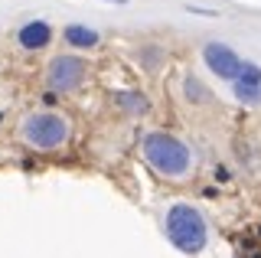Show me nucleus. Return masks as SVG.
Segmentation results:
<instances>
[{
  "label": "nucleus",
  "instance_id": "obj_2",
  "mask_svg": "<svg viewBox=\"0 0 261 258\" xmlns=\"http://www.w3.org/2000/svg\"><path fill=\"white\" fill-rule=\"evenodd\" d=\"M163 229H167V239L186 255L202 252L206 242H209V225H206V219H202V213L196 206H186V203H176V206L167 209Z\"/></svg>",
  "mask_w": 261,
  "mask_h": 258
},
{
  "label": "nucleus",
  "instance_id": "obj_6",
  "mask_svg": "<svg viewBox=\"0 0 261 258\" xmlns=\"http://www.w3.org/2000/svg\"><path fill=\"white\" fill-rule=\"evenodd\" d=\"M235 98L242 105H258L261 101V66L255 62H242L239 79H235Z\"/></svg>",
  "mask_w": 261,
  "mask_h": 258
},
{
  "label": "nucleus",
  "instance_id": "obj_9",
  "mask_svg": "<svg viewBox=\"0 0 261 258\" xmlns=\"http://www.w3.org/2000/svg\"><path fill=\"white\" fill-rule=\"evenodd\" d=\"M183 92H186V98H190L193 105H209V101H212L209 85L199 82L196 75H186V79H183Z\"/></svg>",
  "mask_w": 261,
  "mask_h": 258
},
{
  "label": "nucleus",
  "instance_id": "obj_11",
  "mask_svg": "<svg viewBox=\"0 0 261 258\" xmlns=\"http://www.w3.org/2000/svg\"><path fill=\"white\" fill-rule=\"evenodd\" d=\"M114 4H124V0H114Z\"/></svg>",
  "mask_w": 261,
  "mask_h": 258
},
{
  "label": "nucleus",
  "instance_id": "obj_10",
  "mask_svg": "<svg viewBox=\"0 0 261 258\" xmlns=\"http://www.w3.org/2000/svg\"><path fill=\"white\" fill-rule=\"evenodd\" d=\"M118 105H121V108H130V111H147V108H150V101L141 98V95H134V92H121Z\"/></svg>",
  "mask_w": 261,
  "mask_h": 258
},
{
  "label": "nucleus",
  "instance_id": "obj_5",
  "mask_svg": "<svg viewBox=\"0 0 261 258\" xmlns=\"http://www.w3.org/2000/svg\"><path fill=\"white\" fill-rule=\"evenodd\" d=\"M202 59H206V66L216 72L219 79H228V82H235V79H239L242 59L235 56V49H228L225 43H206V49H202Z\"/></svg>",
  "mask_w": 261,
  "mask_h": 258
},
{
  "label": "nucleus",
  "instance_id": "obj_1",
  "mask_svg": "<svg viewBox=\"0 0 261 258\" xmlns=\"http://www.w3.org/2000/svg\"><path fill=\"white\" fill-rule=\"evenodd\" d=\"M141 147H144L147 164H150L153 170H160L163 176H186V173H190V167H193L190 147H186L179 138H173V134H167V131L144 134Z\"/></svg>",
  "mask_w": 261,
  "mask_h": 258
},
{
  "label": "nucleus",
  "instance_id": "obj_4",
  "mask_svg": "<svg viewBox=\"0 0 261 258\" xmlns=\"http://www.w3.org/2000/svg\"><path fill=\"white\" fill-rule=\"evenodd\" d=\"M46 82L53 92H75L85 82V59H79V56H56L46 69Z\"/></svg>",
  "mask_w": 261,
  "mask_h": 258
},
{
  "label": "nucleus",
  "instance_id": "obj_8",
  "mask_svg": "<svg viewBox=\"0 0 261 258\" xmlns=\"http://www.w3.org/2000/svg\"><path fill=\"white\" fill-rule=\"evenodd\" d=\"M65 39H69V46H75V49H95V46L101 43V36H98L95 30L79 27V23L65 27Z\"/></svg>",
  "mask_w": 261,
  "mask_h": 258
},
{
  "label": "nucleus",
  "instance_id": "obj_7",
  "mask_svg": "<svg viewBox=\"0 0 261 258\" xmlns=\"http://www.w3.org/2000/svg\"><path fill=\"white\" fill-rule=\"evenodd\" d=\"M49 39H53V27H49L46 20H30L27 27H20V33H16V43L30 53L49 46Z\"/></svg>",
  "mask_w": 261,
  "mask_h": 258
},
{
  "label": "nucleus",
  "instance_id": "obj_3",
  "mask_svg": "<svg viewBox=\"0 0 261 258\" xmlns=\"http://www.w3.org/2000/svg\"><path fill=\"white\" fill-rule=\"evenodd\" d=\"M65 138H69V124H65L62 115H53V111H36L23 121V141L36 150H56L62 147Z\"/></svg>",
  "mask_w": 261,
  "mask_h": 258
}]
</instances>
